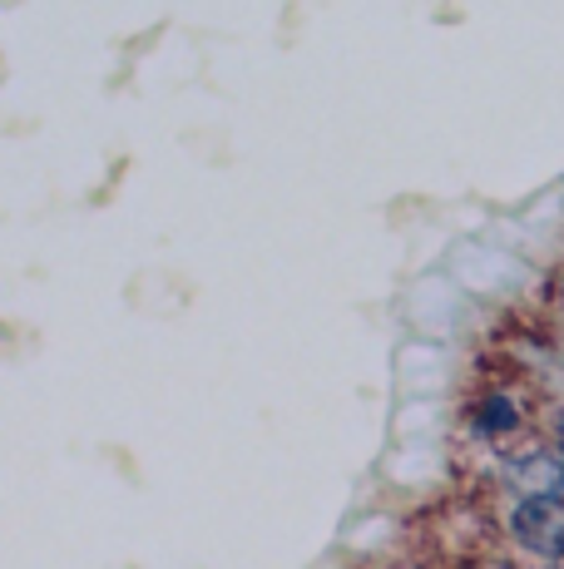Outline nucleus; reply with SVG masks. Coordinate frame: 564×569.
I'll use <instances>...</instances> for the list:
<instances>
[{"instance_id": "nucleus-1", "label": "nucleus", "mask_w": 564, "mask_h": 569, "mask_svg": "<svg viewBox=\"0 0 564 569\" xmlns=\"http://www.w3.org/2000/svg\"><path fill=\"white\" fill-rule=\"evenodd\" d=\"M510 530H515V540L525 545V550L555 560V555H564V500L525 496L515 506V516H510Z\"/></svg>"}, {"instance_id": "nucleus-2", "label": "nucleus", "mask_w": 564, "mask_h": 569, "mask_svg": "<svg viewBox=\"0 0 564 569\" xmlns=\"http://www.w3.org/2000/svg\"><path fill=\"white\" fill-rule=\"evenodd\" d=\"M510 470H515V480L530 496H545V500L564 496V461H555V456H525V461H515Z\"/></svg>"}, {"instance_id": "nucleus-3", "label": "nucleus", "mask_w": 564, "mask_h": 569, "mask_svg": "<svg viewBox=\"0 0 564 569\" xmlns=\"http://www.w3.org/2000/svg\"><path fill=\"white\" fill-rule=\"evenodd\" d=\"M481 426L485 431H510V426H515V407H510L505 397H491L481 411Z\"/></svg>"}, {"instance_id": "nucleus-4", "label": "nucleus", "mask_w": 564, "mask_h": 569, "mask_svg": "<svg viewBox=\"0 0 564 569\" xmlns=\"http://www.w3.org/2000/svg\"><path fill=\"white\" fill-rule=\"evenodd\" d=\"M560 456H564V421H560Z\"/></svg>"}]
</instances>
